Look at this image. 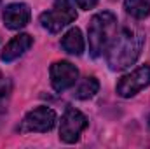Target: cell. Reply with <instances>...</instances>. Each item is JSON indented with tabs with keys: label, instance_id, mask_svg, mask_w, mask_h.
<instances>
[{
	"label": "cell",
	"instance_id": "6da1fadb",
	"mask_svg": "<svg viewBox=\"0 0 150 149\" xmlns=\"http://www.w3.org/2000/svg\"><path fill=\"white\" fill-rule=\"evenodd\" d=\"M143 44H145V39H143L140 30L129 28V27L122 28L120 32L115 34L112 44L107 49V63H108V67L115 72L129 69L140 58Z\"/></svg>",
	"mask_w": 150,
	"mask_h": 149
},
{
	"label": "cell",
	"instance_id": "7a4b0ae2",
	"mask_svg": "<svg viewBox=\"0 0 150 149\" xmlns=\"http://www.w3.org/2000/svg\"><path fill=\"white\" fill-rule=\"evenodd\" d=\"M117 34V18L115 14L103 11L91 18L87 37H89V51L94 58L107 53L108 46L112 44L113 37Z\"/></svg>",
	"mask_w": 150,
	"mask_h": 149
},
{
	"label": "cell",
	"instance_id": "3957f363",
	"mask_svg": "<svg viewBox=\"0 0 150 149\" xmlns=\"http://www.w3.org/2000/svg\"><path fill=\"white\" fill-rule=\"evenodd\" d=\"M75 19H77V12L75 7L70 4V0H54L52 9L40 14L42 27L51 34L61 32L67 25H70Z\"/></svg>",
	"mask_w": 150,
	"mask_h": 149
},
{
	"label": "cell",
	"instance_id": "277c9868",
	"mask_svg": "<svg viewBox=\"0 0 150 149\" xmlns=\"http://www.w3.org/2000/svg\"><path fill=\"white\" fill-rule=\"evenodd\" d=\"M86 126H87V117L80 111H77L74 107H68L65 111V114L61 116L59 139L67 144H74L79 140V137L86 130Z\"/></svg>",
	"mask_w": 150,
	"mask_h": 149
},
{
	"label": "cell",
	"instance_id": "5b68a950",
	"mask_svg": "<svg viewBox=\"0 0 150 149\" xmlns=\"http://www.w3.org/2000/svg\"><path fill=\"white\" fill-rule=\"evenodd\" d=\"M56 125V112L49 107H37L30 111L21 121L19 132L21 133H32V132H49Z\"/></svg>",
	"mask_w": 150,
	"mask_h": 149
},
{
	"label": "cell",
	"instance_id": "8992f818",
	"mask_svg": "<svg viewBox=\"0 0 150 149\" xmlns=\"http://www.w3.org/2000/svg\"><path fill=\"white\" fill-rule=\"evenodd\" d=\"M149 84H150V67L142 65V67L134 69L131 74L120 77V81L117 82V93L122 98H131L136 93H140L142 90H145Z\"/></svg>",
	"mask_w": 150,
	"mask_h": 149
},
{
	"label": "cell",
	"instance_id": "52a82bcc",
	"mask_svg": "<svg viewBox=\"0 0 150 149\" xmlns=\"http://www.w3.org/2000/svg\"><path fill=\"white\" fill-rule=\"evenodd\" d=\"M79 81V70L74 63L70 62H54L51 65V84L56 91H65L68 88L75 86V82Z\"/></svg>",
	"mask_w": 150,
	"mask_h": 149
},
{
	"label": "cell",
	"instance_id": "ba28073f",
	"mask_svg": "<svg viewBox=\"0 0 150 149\" xmlns=\"http://www.w3.org/2000/svg\"><path fill=\"white\" fill-rule=\"evenodd\" d=\"M30 16H32V12L26 4H9L2 12V19H4L5 27L11 30H19V28L26 27L30 21Z\"/></svg>",
	"mask_w": 150,
	"mask_h": 149
},
{
	"label": "cell",
	"instance_id": "9c48e42d",
	"mask_svg": "<svg viewBox=\"0 0 150 149\" xmlns=\"http://www.w3.org/2000/svg\"><path fill=\"white\" fill-rule=\"evenodd\" d=\"M33 44V39L30 37L28 34H19L14 39H11L7 42V46L2 51V60L4 62H14L19 56H23Z\"/></svg>",
	"mask_w": 150,
	"mask_h": 149
},
{
	"label": "cell",
	"instance_id": "30bf717a",
	"mask_svg": "<svg viewBox=\"0 0 150 149\" xmlns=\"http://www.w3.org/2000/svg\"><path fill=\"white\" fill-rule=\"evenodd\" d=\"M61 47L68 54L80 56L84 53V49H86V42H84V37H82V32L79 28H70L61 39Z\"/></svg>",
	"mask_w": 150,
	"mask_h": 149
},
{
	"label": "cell",
	"instance_id": "8fae6325",
	"mask_svg": "<svg viewBox=\"0 0 150 149\" xmlns=\"http://www.w3.org/2000/svg\"><path fill=\"white\" fill-rule=\"evenodd\" d=\"M98 90H100L98 79L93 77V75H87V77L79 81L77 88L74 90V97L79 98V100H89V98H93L98 93Z\"/></svg>",
	"mask_w": 150,
	"mask_h": 149
},
{
	"label": "cell",
	"instance_id": "7c38bea8",
	"mask_svg": "<svg viewBox=\"0 0 150 149\" xmlns=\"http://www.w3.org/2000/svg\"><path fill=\"white\" fill-rule=\"evenodd\" d=\"M124 9L136 19H145L150 14V0H124Z\"/></svg>",
	"mask_w": 150,
	"mask_h": 149
},
{
	"label": "cell",
	"instance_id": "4fadbf2b",
	"mask_svg": "<svg viewBox=\"0 0 150 149\" xmlns=\"http://www.w3.org/2000/svg\"><path fill=\"white\" fill-rule=\"evenodd\" d=\"M75 4H77L80 9H84V11H89V9H93V7L98 4V0H75Z\"/></svg>",
	"mask_w": 150,
	"mask_h": 149
},
{
	"label": "cell",
	"instance_id": "5bb4252c",
	"mask_svg": "<svg viewBox=\"0 0 150 149\" xmlns=\"http://www.w3.org/2000/svg\"><path fill=\"white\" fill-rule=\"evenodd\" d=\"M4 86H5V81H4V75H2V72H0V95L4 93Z\"/></svg>",
	"mask_w": 150,
	"mask_h": 149
},
{
	"label": "cell",
	"instance_id": "9a60e30c",
	"mask_svg": "<svg viewBox=\"0 0 150 149\" xmlns=\"http://www.w3.org/2000/svg\"><path fill=\"white\" fill-rule=\"evenodd\" d=\"M149 125H150V116H149Z\"/></svg>",
	"mask_w": 150,
	"mask_h": 149
},
{
	"label": "cell",
	"instance_id": "2e32d148",
	"mask_svg": "<svg viewBox=\"0 0 150 149\" xmlns=\"http://www.w3.org/2000/svg\"><path fill=\"white\" fill-rule=\"evenodd\" d=\"M0 4H2V0H0Z\"/></svg>",
	"mask_w": 150,
	"mask_h": 149
}]
</instances>
